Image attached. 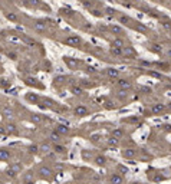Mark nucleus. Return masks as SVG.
Listing matches in <instances>:
<instances>
[{
  "label": "nucleus",
  "instance_id": "f257e3e1",
  "mask_svg": "<svg viewBox=\"0 0 171 184\" xmlns=\"http://www.w3.org/2000/svg\"><path fill=\"white\" fill-rule=\"evenodd\" d=\"M81 37L76 36V35H71V36H68L65 39V43L66 45H69V46H79L81 45Z\"/></svg>",
  "mask_w": 171,
  "mask_h": 184
},
{
  "label": "nucleus",
  "instance_id": "f03ea898",
  "mask_svg": "<svg viewBox=\"0 0 171 184\" xmlns=\"http://www.w3.org/2000/svg\"><path fill=\"white\" fill-rule=\"evenodd\" d=\"M117 85H118V88H121L122 91H128V89H131L132 88V83L129 82L128 79H118Z\"/></svg>",
  "mask_w": 171,
  "mask_h": 184
},
{
  "label": "nucleus",
  "instance_id": "7ed1b4c3",
  "mask_svg": "<svg viewBox=\"0 0 171 184\" xmlns=\"http://www.w3.org/2000/svg\"><path fill=\"white\" fill-rule=\"evenodd\" d=\"M122 55L125 58H134V56H137V52H135V49L132 46H125L122 49Z\"/></svg>",
  "mask_w": 171,
  "mask_h": 184
},
{
  "label": "nucleus",
  "instance_id": "20e7f679",
  "mask_svg": "<svg viewBox=\"0 0 171 184\" xmlns=\"http://www.w3.org/2000/svg\"><path fill=\"white\" fill-rule=\"evenodd\" d=\"M73 114L76 117H85V115H88V108L84 106V105H78L76 108L73 109Z\"/></svg>",
  "mask_w": 171,
  "mask_h": 184
},
{
  "label": "nucleus",
  "instance_id": "39448f33",
  "mask_svg": "<svg viewBox=\"0 0 171 184\" xmlns=\"http://www.w3.org/2000/svg\"><path fill=\"white\" fill-rule=\"evenodd\" d=\"M65 63H66L68 66H69L71 69H76V68H78V65H79V61H78V59L68 58V56H66V58H65Z\"/></svg>",
  "mask_w": 171,
  "mask_h": 184
},
{
  "label": "nucleus",
  "instance_id": "423d86ee",
  "mask_svg": "<svg viewBox=\"0 0 171 184\" xmlns=\"http://www.w3.org/2000/svg\"><path fill=\"white\" fill-rule=\"evenodd\" d=\"M111 47H118V49H124L125 47V42L121 37H117L111 42Z\"/></svg>",
  "mask_w": 171,
  "mask_h": 184
},
{
  "label": "nucleus",
  "instance_id": "0eeeda50",
  "mask_svg": "<svg viewBox=\"0 0 171 184\" xmlns=\"http://www.w3.org/2000/svg\"><path fill=\"white\" fill-rule=\"evenodd\" d=\"M122 181H124V178L119 174H112L109 177V184H122Z\"/></svg>",
  "mask_w": 171,
  "mask_h": 184
},
{
  "label": "nucleus",
  "instance_id": "6e6552de",
  "mask_svg": "<svg viewBox=\"0 0 171 184\" xmlns=\"http://www.w3.org/2000/svg\"><path fill=\"white\" fill-rule=\"evenodd\" d=\"M69 127L68 125H62V124H59V125H56V132L59 134V135H65V134L69 132Z\"/></svg>",
  "mask_w": 171,
  "mask_h": 184
},
{
  "label": "nucleus",
  "instance_id": "1a4fd4ad",
  "mask_svg": "<svg viewBox=\"0 0 171 184\" xmlns=\"http://www.w3.org/2000/svg\"><path fill=\"white\" fill-rule=\"evenodd\" d=\"M111 137L119 141L121 138L124 137V130H121V128H115V130H114L112 132H111Z\"/></svg>",
  "mask_w": 171,
  "mask_h": 184
},
{
  "label": "nucleus",
  "instance_id": "9d476101",
  "mask_svg": "<svg viewBox=\"0 0 171 184\" xmlns=\"http://www.w3.org/2000/svg\"><path fill=\"white\" fill-rule=\"evenodd\" d=\"M135 154H137V151L132 150V148H127V150L122 151V157H125V158H134Z\"/></svg>",
  "mask_w": 171,
  "mask_h": 184
},
{
  "label": "nucleus",
  "instance_id": "9b49d317",
  "mask_svg": "<svg viewBox=\"0 0 171 184\" xmlns=\"http://www.w3.org/2000/svg\"><path fill=\"white\" fill-rule=\"evenodd\" d=\"M39 174H40V177H43V178L46 177L47 178V177L52 174V170L49 168V167H40L39 168Z\"/></svg>",
  "mask_w": 171,
  "mask_h": 184
},
{
  "label": "nucleus",
  "instance_id": "f8f14e48",
  "mask_svg": "<svg viewBox=\"0 0 171 184\" xmlns=\"http://www.w3.org/2000/svg\"><path fill=\"white\" fill-rule=\"evenodd\" d=\"M9 158H10V151L2 148V150H0V161H7Z\"/></svg>",
  "mask_w": 171,
  "mask_h": 184
},
{
  "label": "nucleus",
  "instance_id": "ddd939ff",
  "mask_svg": "<svg viewBox=\"0 0 171 184\" xmlns=\"http://www.w3.org/2000/svg\"><path fill=\"white\" fill-rule=\"evenodd\" d=\"M106 75L109 76V78H118V75H119V71L115 68H108L106 69Z\"/></svg>",
  "mask_w": 171,
  "mask_h": 184
},
{
  "label": "nucleus",
  "instance_id": "4468645a",
  "mask_svg": "<svg viewBox=\"0 0 171 184\" xmlns=\"http://www.w3.org/2000/svg\"><path fill=\"white\" fill-rule=\"evenodd\" d=\"M95 164H96V166H105L106 158L104 155H96V157H95Z\"/></svg>",
  "mask_w": 171,
  "mask_h": 184
},
{
  "label": "nucleus",
  "instance_id": "2eb2a0df",
  "mask_svg": "<svg viewBox=\"0 0 171 184\" xmlns=\"http://www.w3.org/2000/svg\"><path fill=\"white\" fill-rule=\"evenodd\" d=\"M33 27H35V30H37V32H43V30H46V23L45 22H36Z\"/></svg>",
  "mask_w": 171,
  "mask_h": 184
},
{
  "label": "nucleus",
  "instance_id": "dca6fc26",
  "mask_svg": "<svg viewBox=\"0 0 171 184\" xmlns=\"http://www.w3.org/2000/svg\"><path fill=\"white\" fill-rule=\"evenodd\" d=\"M53 151H55V152H58V154H63V152L66 151V147H63V145H59V144H55Z\"/></svg>",
  "mask_w": 171,
  "mask_h": 184
},
{
  "label": "nucleus",
  "instance_id": "f3484780",
  "mask_svg": "<svg viewBox=\"0 0 171 184\" xmlns=\"http://www.w3.org/2000/svg\"><path fill=\"white\" fill-rule=\"evenodd\" d=\"M164 108H165V106H164L163 104H155L153 106V112H154V114H158V112L164 111Z\"/></svg>",
  "mask_w": 171,
  "mask_h": 184
},
{
  "label": "nucleus",
  "instance_id": "a211bd4d",
  "mask_svg": "<svg viewBox=\"0 0 171 184\" xmlns=\"http://www.w3.org/2000/svg\"><path fill=\"white\" fill-rule=\"evenodd\" d=\"M111 30H112L115 35H122V32H124V30H122V27H121V26H117V25H112V26H111Z\"/></svg>",
  "mask_w": 171,
  "mask_h": 184
},
{
  "label": "nucleus",
  "instance_id": "6ab92c4d",
  "mask_svg": "<svg viewBox=\"0 0 171 184\" xmlns=\"http://www.w3.org/2000/svg\"><path fill=\"white\" fill-rule=\"evenodd\" d=\"M111 55H114V56H122V49H118V47H111Z\"/></svg>",
  "mask_w": 171,
  "mask_h": 184
},
{
  "label": "nucleus",
  "instance_id": "aec40b11",
  "mask_svg": "<svg viewBox=\"0 0 171 184\" xmlns=\"http://www.w3.org/2000/svg\"><path fill=\"white\" fill-rule=\"evenodd\" d=\"M6 130H7L9 132H12V134H16V132H17V128H16L15 124H7V125H6Z\"/></svg>",
  "mask_w": 171,
  "mask_h": 184
},
{
  "label": "nucleus",
  "instance_id": "412c9836",
  "mask_svg": "<svg viewBox=\"0 0 171 184\" xmlns=\"http://www.w3.org/2000/svg\"><path fill=\"white\" fill-rule=\"evenodd\" d=\"M71 91H72L73 95H81L82 92H84V89H82L81 86H72V89H71Z\"/></svg>",
  "mask_w": 171,
  "mask_h": 184
},
{
  "label": "nucleus",
  "instance_id": "4be33fe9",
  "mask_svg": "<svg viewBox=\"0 0 171 184\" xmlns=\"http://www.w3.org/2000/svg\"><path fill=\"white\" fill-rule=\"evenodd\" d=\"M51 140L53 141V142H59V141H61V135H59L58 132H52L51 134Z\"/></svg>",
  "mask_w": 171,
  "mask_h": 184
},
{
  "label": "nucleus",
  "instance_id": "5701e85b",
  "mask_svg": "<svg viewBox=\"0 0 171 184\" xmlns=\"http://www.w3.org/2000/svg\"><path fill=\"white\" fill-rule=\"evenodd\" d=\"M27 99H29V101H32V102H37L39 101V96H37L36 94H27Z\"/></svg>",
  "mask_w": 171,
  "mask_h": 184
},
{
  "label": "nucleus",
  "instance_id": "b1692460",
  "mask_svg": "<svg viewBox=\"0 0 171 184\" xmlns=\"http://www.w3.org/2000/svg\"><path fill=\"white\" fill-rule=\"evenodd\" d=\"M6 17L9 19V20H12V22H16L17 20V15H15V13H6Z\"/></svg>",
  "mask_w": 171,
  "mask_h": 184
},
{
  "label": "nucleus",
  "instance_id": "393cba45",
  "mask_svg": "<svg viewBox=\"0 0 171 184\" xmlns=\"http://www.w3.org/2000/svg\"><path fill=\"white\" fill-rule=\"evenodd\" d=\"M118 173H119V176H122V174H127L128 173V168L124 166H118Z\"/></svg>",
  "mask_w": 171,
  "mask_h": 184
},
{
  "label": "nucleus",
  "instance_id": "a878e982",
  "mask_svg": "<svg viewBox=\"0 0 171 184\" xmlns=\"http://www.w3.org/2000/svg\"><path fill=\"white\" fill-rule=\"evenodd\" d=\"M12 170H13L15 173H19V171L22 170V164H19V162H16V164H13V166H12Z\"/></svg>",
  "mask_w": 171,
  "mask_h": 184
},
{
  "label": "nucleus",
  "instance_id": "bb28decb",
  "mask_svg": "<svg viewBox=\"0 0 171 184\" xmlns=\"http://www.w3.org/2000/svg\"><path fill=\"white\" fill-rule=\"evenodd\" d=\"M40 150H42V151H43L45 154H47V152L51 151V147H49V145H47V144H43V145H42V147H40Z\"/></svg>",
  "mask_w": 171,
  "mask_h": 184
},
{
  "label": "nucleus",
  "instance_id": "cd10ccee",
  "mask_svg": "<svg viewBox=\"0 0 171 184\" xmlns=\"http://www.w3.org/2000/svg\"><path fill=\"white\" fill-rule=\"evenodd\" d=\"M108 144L109 145H118V140H115V138H108Z\"/></svg>",
  "mask_w": 171,
  "mask_h": 184
},
{
  "label": "nucleus",
  "instance_id": "c85d7f7f",
  "mask_svg": "<svg viewBox=\"0 0 171 184\" xmlns=\"http://www.w3.org/2000/svg\"><path fill=\"white\" fill-rule=\"evenodd\" d=\"M7 176L10 177V178H15V177L17 176V173H15V171H13V170L10 168V170H7Z\"/></svg>",
  "mask_w": 171,
  "mask_h": 184
},
{
  "label": "nucleus",
  "instance_id": "c756f323",
  "mask_svg": "<svg viewBox=\"0 0 171 184\" xmlns=\"http://www.w3.org/2000/svg\"><path fill=\"white\" fill-rule=\"evenodd\" d=\"M37 150H39V147H37V145H30V147H29V151L33 152V154H35V152H37Z\"/></svg>",
  "mask_w": 171,
  "mask_h": 184
},
{
  "label": "nucleus",
  "instance_id": "7c9ffc66",
  "mask_svg": "<svg viewBox=\"0 0 171 184\" xmlns=\"http://www.w3.org/2000/svg\"><path fill=\"white\" fill-rule=\"evenodd\" d=\"M32 121H36V122H40V121H42V118H40L39 115H36V114H35V115L32 117Z\"/></svg>",
  "mask_w": 171,
  "mask_h": 184
},
{
  "label": "nucleus",
  "instance_id": "2f4dec72",
  "mask_svg": "<svg viewBox=\"0 0 171 184\" xmlns=\"http://www.w3.org/2000/svg\"><path fill=\"white\" fill-rule=\"evenodd\" d=\"M10 115H12V109L6 108L4 109V117H10Z\"/></svg>",
  "mask_w": 171,
  "mask_h": 184
},
{
  "label": "nucleus",
  "instance_id": "473e14b6",
  "mask_svg": "<svg viewBox=\"0 0 171 184\" xmlns=\"http://www.w3.org/2000/svg\"><path fill=\"white\" fill-rule=\"evenodd\" d=\"M163 26L165 27V29H171V22H164Z\"/></svg>",
  "mask_w": 171,
  "mask_h": 184
},
{
  "label": "nucleus",
  "instance_id": "72a5a7b5",
  "mask_svg": "<svg viewBox=\"0 0 171 184\" xmlns=\"http://www.w3.org/2000/svg\"><path fill=\"white\" fill-rule=\"evenodd\" d=\"M9 58H10V59H13V61H15V59H17V55H16V53H13V52H12V53H9Z\"/></svg>",
  "mask_w": 171,
  "mask_h": 184
},
{
  "label": "nucleus",
  "instance_id": "f704fd0d",
  "mask_svg": "<svg viewBox=\"0 0 171 184\" xmlns=\"http://www.w3.org/2000/svg\"><path fill=\"white\" fill-rule=\"evenodd\" d=\"M128 20H129V19L125 17V16H121V17H119V22H122V23H124V22H128Z\"/></svg>",
  "mask_w": 171,
  "mask_h": 184
},
{
  "label": "nucleus",
  "instance_id": "c9c22d12",
  "mask_svg": "<svg viewBox=\"0 0 171 184\" xmlns=\"http://www.w3.org/2000/svg\"><path fill=\"white\" fill-rule=\"evenodd\" d=\"M106 12H108V15H114V13H115V10H114V9H111V7L106 9Z\"/></svg>",
  "mask_w": 171,
  "mask_h": 184
}]
</instances>
